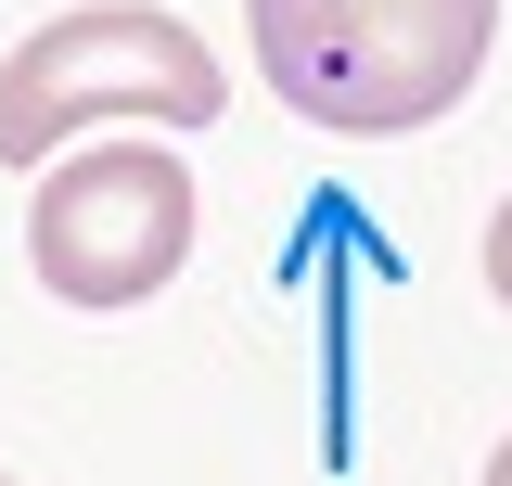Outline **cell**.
<instances>
[{
	"mask_svg": "<svg viewBox=\"0 0 512 486\" xmlns=\"http://www.w3.org/2000/svg\"><path fill=\"white\" fill-rule=\"evenodd\" d=\"M487 295L512 307V192H500V218H487Z\"/></svg>",
	"mask_w": 512,
	"mask_h": 486,
	"instance_id": "obj_4",
	"label": "cell"
},
{
	"mask_svg": "<svg viewBox=\"0 0 512 486\" xmlns=\"http://www.w3.org/2000/svg\"><path fill=\"white\" fill-rule=\"evenodd\" d=\"M0 486H13V474H0Z\"/></svg>",
	"mask_w": 512,
	"mask_h": 486,
	"instance_id": "obj_6",
	"label": "cell"
},
{
	"mask_svg": "<svg viewBox=\"0 0 512 486\" xmlns=\"http://www.w3.org/2000/svg\"><path fill=\"white\" fill-rule=\"evenodd\" d=\"M244 13L256 77L308 128H359V141L436 128L500 39V0H244Z\"/></svg>",
	"mask_w": 512,
	"mask_h": 486,
	"instance_id": "obj_1",
	"label": "cell"
},
{
	"mask_svg": "<svg viewBox=\"0 0 512 486\" xmlns=\"http://www.w3.org/2000/svg\"><path fill=\"white\" fill-rule=\"evenodd\" d=\"M26 256L64 307H141L192 256V167L167 141H90V154L39 167Z\"/></svg>",
	"mask_w": 512,
	"mask_h": 486,
	"instance_id": "obj_3",
	"label": "cell"
},
{
	"mask_svg": "<svg viewBox=\"0 0 512 486\" xmlns=\"http://www.w3.org/2000/svg\"><path fill=\"white\" fill-rule=\"evenodd\" d=\"M487 486H512V435H500V461H487Z\"/></svg>",
	"mask_w": 512,
	"mask_h": 486,
	"instance_id": "obj_5",
	"label": "cell"
},
{
	"mask_svg": "<svg viewBox=\"0 0 512 486\" xmlns=\"http://www.w3.org/2000/svg\"><path fill=\"white\" fill-rule=\"evenodd\" d=\"M218 103H231V77H218V52L192 39L180 13L90 0V13H52L26 52L0 64V167H52L64 128H103V116L205 128Z\"/></svg>",
	"mask_w": 512,
	"mask_h": 486,
	"instance_id": "obj_2",
	"label": "cell"
}]
</instances>
